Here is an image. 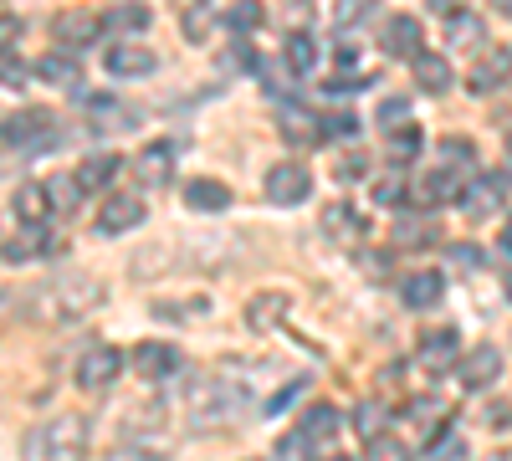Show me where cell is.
Listing matches in <instances>:
<instances>
[{"instance_id": "cell-1", "label": "cell", "mask_w": 512, "mask_h": 461, "mask_svg": "<svg viewBox=\"0 0 512 461\" xmlns=\"http://www.w3.org/2000/svg\"><path fill=\"white\" fill-rule=\"evenodd\" d=\"M338 431H344V415H338L333 405H313L297 415V426L277 441V456H292V461H303V456H328Z\"/></svg>"}, {"instance_id": "cell-10", "label": "cell", "mask_w": 512, "mask_h": 461, "mask_svg": "<svg viewBox=\"0 0 512 461\" xmlns=\"http://www.w3.org/2000/svg\"><path fill=\"white\" fill-rule=\"evenodd\" d=\"M441 298H446V272H436V267L410 272V277L400 282V303H405L410 313H431Z\"/></svg>"}, {"instance_id": "cell-33", "label": "cell", "mask_w": 512, "mask_h": 461, "mask_svg": "<svg viewBox=\"0 0 512 461\" xmlns=\"http://www.w3.org/2000/svg\"><path fill=\"white\" fill-rule=\"evenodd\" d=\"M369 195H374V205H384V211L410 205V170H400V164H395V175H390V180H374Z\"/></svg>"}, {"instance_id": "cell-38", "label": "cell", "mask_w": 512, "mask_h": 461, "mask_svg": "<svg viewBox=\"0 0 512 461\" xmlns=\"http://www.w3.org/2000/svg\"><path fill=\"white\" fill-rule=\"evenodd\" d=\"M354 431H359V436H364V441H369V436H379V431H384V410H379V405H374V400H364V405H359V410H354Z\"/></svg>"}, {"instance_id": "cell-15", "label": "cell", "mask_w": 512, "mask_h": 461, "mask_svg": "<svg viewBox=\"0 0 512 461\" xmlns=\"http://www.w3.org/2000/svg\"><path fill=\"white\" fill-rule=\"evenodd\" d=\"M134 369L144 374V380H169V374H180V349L164 344V339H144L134 349Z\"/></svg>"}, {"instance_id": "cell-52", "label": "cell", "mask_w": 512, "mask_h": 461, "mask_svg": "<svg viewBox=\"0 0 512 461\" xmlns=\"http://www.w3.org/2000/svg\"><path fill=\"white\" fill-rule=\"evenodd\" d=\"M502 6H507V16H512V0H502Z\"/></svg>"}, {"instance_id": "cell-41", "label": "cell", "mask_w": 512, "mask_h": 461, "mask_svg": "<svg viewBox=\"0 0 512 461\" xmlns=\"http://www.w3.org/2000/svg\"><path fill=\"white\" fill-rule=\"evenodd\" d=\"M221 67H226V72H256V52H251V41H236L231 52H221Z\"/></svg>"}, {"instance_id": "cell-18", "label": "cell", "mask_w": 512, "mask_h": 461, "mask_svg": "<svg viewBox=\"0 0 512 461\" xmlns=\"http://www.w3.org/2000/svg\"><path fill=\"white\" fill-rule=\"evenodd\" d=\"M159 67V57L149 47H134V41H118V47L108 52V77L128 82V77H149Z\"/></svg>"}, {"instance_id": "cell-37", "label": "cell", "mask_w": 512, "mask_h": 461, "mask_svg": "<svg viewBox=\"0 0 512 461\" xmlns=\"http://www.w3.org/2000/svg\"><path fill=\"white\" fill-rule=\"evenodd\" d=\"M425 456H466V441H461L451 426H441L431 441H425Z\"/></svg>"}, {"instance_id": "cell-6", "label": "cell", "mask_w": 512, "mask_h": 461, "mask_svg": "<svg viewBox=\"0 0 512 461\" xmlns=\"http://www.w3.org/2000/svg\"><path fill=\"white\" fill-rule=\"evenodd\" d=\"M123 374V354L113 349V344H88L77 354V390H88V395H98V390H108L113 380Z\"/></svg>"}, {"instance_id": "cell-25", "label": "cell", "mask_w": 512, "mask_h": 461, "mask_svg": "<svg viewBox=\"0 0 512 461\" xmlns=\"http://www.w3.org/2000/svg\"><path fill=\"white\" fill-rule=\"evenodd\" d=\"M282 67L297 72V77L318 67V41H313V31H303V26L287 31V41H282Z\"/></svg>"}, {"instance_id": "cell-53", "label": "cell", "mask_w": 512, "mask_h": 461, "mask_svg": "<svg viewBox=\"0 0 512 461\" xmlns=\"http://www.w3.org/2000/svg\"><path fill=\"white\" fill-rule=\"evenodd\" d=\"M507 298H512V277H507Z\"/></svg>"}, {"instance_id": "cell-3", "label": "cell", "mask_w": 512, "mask_h": 461, "mask_svg": "<svg viewBox=\"0 0 512 461\" xmlns=\"http://www.w3.org/2000/svg\"><path fill=\"white\" fill-rule=\"evenodd\" d=\"M82 446H88V421L82 415H52L47 426L26 431V441H21L26 456H52V461L82 456Z\"/></svg>"}, {"instance_id": "cell-51", "label": "cell", "mask_w": 512, "mask_h": 461, "mask_svg": "<svg viewBox=\"0 0 512 461\" xmlns=\"http://www.w3.org/2000/svg\"><path fill=\"white\" fill-rule=\"evenodd\" d=\"M502 251H507V257H512V216L502 221Z\"/></svg>"}, {"instance_id": "cell-9", "label": "cell", "mask_w": 512, "mask_h": 461, "mask_svg": "<svg viewBox=\"0 0 512 461\" xmlns=\"http://www.w3.org/2000/svg\"><path fill=\"white\" fill-rule=\"evenodd\" d=\"M313 195V175L303 170V164H272L267 170V200L272 205H303Z\"/></svg>"}, {"instance_id": "cell-36", "label": "cell", "mask_w": 512, "mask_h": 461, "mask_svg": "<svg viewBox=\"0 0 512 461\" xmlns=\"http://www.w3.org/2000/svg\"><path fill=\"white\" fill-rule=\"evenodd\" d=\"M262 21H267V11L256 6V0H236V6L226 11V26H231L236 36H251L256 26H262Z\"/></svg>"}, {"instance_id": "cell-26", "label": "cell", "mask_w": 512, "mask_h": 461, "mask_svg": "<svg viewBox=\"0 0 512 461\" xmlns=\"http://www.w3.org/2000/svg\"><path fill=\"white\" fill-rule=\"evenodd\" d=\"M134 170H139V180H144V185H164V180H169V170H175V144H164V139H159V144H149V149L134 159Z\"/></svg>"}, {"instance_id": "cell-49", "label": "cell", "mask_w": 512, "mask_h": 461, "mask_svg": "<svg viewBox=\"0 0 512 461\" xmlns=\"http://www.w3.org/2000/svg\"><path fill=\"white\" fill-rule=\"evenodd\" d=\"M16 31H21V21H16V16H0V47H11Z\"/></svg>"}, {"instance_id": "cell-19", "label": "cell", "mask_w": 512, "mask_h": 461, "mask_svg": "<svg viewBox=\"0 0 512 461\" xmlns=\"http://www.w3.org/2000/svg\"><path fill=\"white\" fill-rule=\"evenodd\" d=\"M36 77L41 82H52V88H67V93H77V88H88V82H82V62L62 47V52H47L36 62Z\"/></svg>"}, {"instance_id": "cell-8", "label": "cell", "mask_w": 512, "mask_h": 461, "mask_svg": "<svg viewBox=\"0 0 512 461\" xmlns=\"http://www.w3.org/2000/svg\"><path fill=\"white\" fill-rule=\"evenodd\" d=\"M108 31V21L103 16H93V11H62L57 21H52V36H57V47H67V52H82V47H93V41Z\"/></svg>"}, {"instance_id": "cell-31", "label": "cell", "mask_w": 512, "mask_h": 461, "mask_svg": "<svg viewBox=\"0 0 512 461\" xmlns=\"http://www.w3.org/2000/svg\"><path fill=\"white\" fill-rule=\"evenodd\" d=\"M47 231L41 226H26V236H11V241H0V257L6 262H31V257H47Z\"/></svg>"}, {"instance_id": "cell-12", "label": "cell", "mask_w": 512, "mask_h": 461, "mask_svg": "<svg viewBox=\"0 0 512 461\" xmlns=\"http://www.w3.org/2000/svg\"><path fill=\"white\" fill-rule=\"evenodd\" d=\"M415 359L425 369H451L461 359V333L456 328H425L420 344H415Z\"/></svg>"}, {"instance_id": "cell-7", "label": "cell", "mask_w": 512, "mask_h": 461, "mask_svg": "<svg viewBox=\"0 0 512 461\" xmlns=\"http://www.w3.org/2000/svg\"><path fill=\"white\" fill-rule=\"evenodd\" d=\"M497 374H502V354L492 344H477L456 359V385L461 390H487V385H497Z\"/></svg>"}, {"instance_id": "cell-46", "label": "cell", "mask_w": 512, "mask_h": 461, "mask_svg": "<svg viewBox=\"0 0 512 461\" xmlns=\"http://www.w3.org/2000/svg\"><path fill=\"white\" fill-rule=\"evenodd\" d=\"M395 241L405 246V241H431V226H410V221H400L395 226Z\"/></svg>"}, {"instance_id": "cell-45", "label": "cell", "mask_w": 512, "mask_h": 461, "mask_svg": "<svg viewBox=\"0 0 512 461\" xmlns=\"http://www.w3.org/2000/svg\"><path fill=\"white\" fill-rule=\"evenodd\" d=\"M185 36H190V41H205V36H210V16L190 11V16H185Z\"/></svg>"}, {"instance_id": "cell-21", "label": "cell", "mask_w": 512, "mask_h": 461, "mask_svg": "<svg viewBox=\"0 0 512 461\" xmlns=\"http://www.w3.org/2000/svg\"><path fill=\"white\" fill-rule=\"evenodd\" d=\"M410 72H415V82H420V93H446L451 88V57H441V52H415L410 57Z\"/></svg>"}, {"instance_id": "cell-28", "label": "cell", "mask_w": 512, "mask_h": 461, "mask_svg": "<svg viewBox=\"0 0 512 461\" xmlns=\"http://www.w3.org/2000/svg\"><path fill=\"white\" fill-rule=\"evenodd\" d=\"M415 200H420V205H446V200H461V175L451 170V164H446V170H431V175L420 180Z\"/></svg>"}, {"instance_id": "cell-27", "label": "cell", "mask_w": 512, "mask_h": 461, "mask_svg": "<svg viewBox=\"0 0 512 461\" xmlns=\"http://www.w3.org/2000/svg\"><path fill=\"white\" fill-rule=\"evenodd\" d=\"M103 21H108V31H118V36H139V31H149L154 11L144 6V0H118Z\"/></svg>"}, {"instance_id": "cell-14", "label": "cell", "mask_w": 512, "mask_h": 461, "mask_svg": "<svg viewBox=\"0 0 512 461\" xmlns=\"http://www.w3.org/2000/svg\"><path fill=\"white\" fill-rule=\"evenodd\" d=\"M282 139L297 144V149H313V144L328 139V129H323V118L308 113L303 103H287V108H282Z\"/></svg>"}, {"instance_id": "cell-30", "label": "cell", "mask_w": 512, "mask_h": 461, "mask_svg": "<svg viewBox=\"0 0 512 461\" xmlns=\"http://www.w3.org/2000/svg\"><path fill=\"white\" fill-rule=\"evenodd\" d=\"M118 170H123V159L118 154H93V159H82L77 164V180H82V190H108L113 180H118Z\"/></svg>"}, {"instance_id": "cell-24", "label": "cell", "mask_w": 512, "mask_h": 461, "mask_svg": "<svg viewBox=\"0 0 512 461\" xmlns=\"http://www.w3.org/2000/svg\"><path fill=\"white\" fill-rule=\"evenodd\" d=\"M292 313V298L287 292H256V298L246 303V328H256V333H267L277 318H287Z\"/></svg>"}, {"instance_id": "cell-2", "label": "cell", "mask_w": 512, "mask_h": 461, "mask_svg": "<svg viewBox=\"0 0 512 461\" xmlns=\"http://www.w3.org/2000/svg\"><path fill=\"white\" fill-rule=\"evenodd\" d=\"M98 298H103V287L93 277H62L52 287H36L31 313L47 323H67V318H82L88 308H98Z\"/></svg>"}, {"instance_id": "cell-44", "label": "cell", "mask_w": 512, "mask_h": 461, "mask_svg": "<svg viewBox=\"0 0 512 461\" xmlns=\"http://www.w3.org/2000/svg\"><path fill=\"white\" fill-rule=\"evenodd\" d=\"M441 159H456V164H472V144H466V139H446V144H441Z\"/></svg>"}, {"instance_id": "cell-35", "label": "cell", "mask_w": 512, "mask_h": 461, "mask_svg": "<svg viewBox=\"0 0 512 461\" xmlns=\"http://www.w3.org/2000/svg\"><path fill=\"white\" fill-rule=\"evenodd\" d=\"M369 11H374V0H328V21H333L338 31H354Z\"/></svg>"}, {"instance_id": "cell-13", "label": "cell", "mask_w": 512, "mask_h": 461, "mask_svg": "<svg viewBox=\"0 0 512 461\" xmlns=\"http://www.w3.org/2000/svg\"><path fill=\"white\" fill-rule=\"evenodd\" d=\"M144 200L139 195H108V205L98 211V231L103 236H123V231H134V226H144Z\"/></svg>"}, {"instance_id": "cell-40", "label": "cell", "mask_w": 512, "mask_h": 461, "mask_svg": "<svg viewBox=\"0 0 512 461\" xmlns=\"http://www.w3.org/2000/svg\"><path fill=\"white\" fill-rule=\"evenodd\" d=\"M303 390H308V374H297V380H292V385H282V390H277L262 410H267V415H282L287 405H297V395H303Z\"/></svg>"}, {"instance_id": "cell-50", "label": "cell", "mask_w": 512, "mask_h": 461, "mask_svg": "<svg viewBox=\"0 0 512 461\" xmlns=\"http://www.w3.org/2000/svg\"><path fill=\"white\" fill-rule=\"evenodd\" d=\"M456 251V262L461 267H482V257H477V246H451Z\"/></svg>"}, {"instance_id": "cell-42", "label": "cell", "mask_w": 512, "mask_h": 461, "mask_svg": "<svg viewBox=\"0 0 512 461\" xmlns=\"http://www.w3.org/2000/svg\"><path fill=\"white\" fill-rule=\"evenodd\" d=\"M364 446H369V456H405V441H400V436H390V431L369 436Z\"/></svg>"}, {"instance_id": "cell-54", "label": "cell", "mask_w": 512, "mask_h": 461, "mask_svg": "<svg viewBox=\"0 0 512 461\" xmlns=\"http://www.w3.org/2000/svg\"><path fill=\"white\" fill-rule=\"evenodd\" d=\"M507 149H512V139H507Z\"/></svg>"}, {"instance_id": "cell-5", "label": "cell", "mask_w": 512, "mask_h": 461, "mask_svg": "<svg viewBox=\"0 0 512 461\" xmlns=\"http://www.w3.org/2000/svg\"><path fill=\"white\" fill-rule=\"evenodd\" d=\"M57 118L47 108H21L11 118H0V149H41V144H57Z\"/></svg>"}, {"instance_id": "cell-34", "label": "cell", "mask_w": 512, "mask_h": 461, "mask_svg": "<svg viewBox=\"0 0 512 461\" xmlns=\"http://www.w3.org/2000/svg\"><path fill=\"white\" fill-rule=\"evenodd\" d=\"M47 195H52V211H77L88 190H82L77 175H57V180H47Z\"/></svg>"}, {"instance_id": "cell-17", "label": "cell", "mask_w": 512, "mask_h": 461, "mask_svg": "<svg viewBox=\"0 0 512 461\" xmlns=\"http://www.w3.org/2000/svg\"><path fill=\"white\" fill-rule=\"evenodd\" d=\"M323 231H328L338 246H359V241L369 236V221L354 211L349 200H338V205H328V211H323Z\"/></svg>"}, {"instance_id": "cell-29", "label": "cell", "mask_w": 512, "mask_h": 461, "mask_svg": "<svg viewBox=\"0 0 512 461\" xmlns=\"http://www.w3.org/2000/svg\"><path fill=\"white\" fill-rule=\"evenodd\" d=\"M420 149H425V134H420V123L415 118H405V123H395L390 129V164H415L420 159Z\"/></svg>"}, {"instance_id": "cell-20", "label": "cell", "mask_w": 512, "mask_h": 461, "mask_svg": "<svg viewBox=\"0 0 512 461\" xmlns=\"http://www.w3.org/2000/svg\"><path fill=\"white\" fill-rule=\"evenodd\" d=\"M461 211L472 216V221H482V216L502 211V180H492V175H477L472 185H461Z\"/></svg>"}, {"instance_id": "cell-16", "label": "cell", "mask_w": 512, "mask_h": 461, "mask_svg": "<svg viewBox=\"0 0 512 461\" xmlns=\"http://www.w3.org/2000/svg\"><path fill=\"white\" fill-rule=\"evenodd\" d=\"M379 47L390 52V57H405L410 62L425 47V31H420L415 16H390V21H384V31H379Z\"/></svg>"}, {"instance_id": "cell-39", "label": "cell", "mask_w": 512, "mask_h": 461, "mask_svg": "<svg viewBox=\"0 0 512 461\" xmlns=\"http://www.w3.org/2000/svg\"><path fill=\"white\" fill-rule=\"evenodd\" d=\"M405 118H410V98H384V103L374 108L379 129H395V123H405Z\"/></svg>"}, {"instance_id": "cell-43", "label": "cell", "mask_w": 512, "mask_h": 461, "mask_svg": "<svg viewBox=\"0 0 512 461\" xmlns=\"http://www.w3.org/2000/svg\"><path fill=\"white\" fill-rule=\"evenodd\" d=\"M323 129H328V139H354L359 134V118L338 113V118H323Z\"/></svg>"}, {"instance_id": "cell-47", "label": "cell", "mask_w": 512, "mask_h": 461, "mask_svg": "<svg viewBox=\"0 0 512 461\" xmlns=\"http://www.w3.org/2000/svg\"><path fill=\"white\" fill-rule=\"evenodd\" d=\"M338 180H364V154H349L338 164Z\"/></svg>"}, {"instance_id": "cell-48", "label": "cell", "mask_w": 512, "mask_h": 461, "mask_svg": "<svg viewBox=\"0 0 512 461\" xmlns=\"http://www.w3.org/2000/svg\"><path fill=\"white\" fill-rule=\"evenodd\" d=\"M436 16H456V11H466V0H425Z\"/></svg>"}, {"instance_id": "cell-22", "label": "cell", "mask_w": 512, "mask_h": 461, "mask_svg": "<svg viewBox=\"0 0 512 461\" xmlns=\"http://www.w3.org/2000/svg\"><path fill=\"white\" fill-rule=\"evenodd\" d=\"M11 211L21 216V226H41V221L52 216V195H47V185H36V180L16 185V195H11Z\"/></svg>"}, {"instance_id": "cell-23", "label": "cell", "mask_w": 512, "mask_h": 461, "mask_svg": "<svg viewBox=\"0 0 512 461\" xmlns=\"http://www.w3.org/2000/svg\"><path fill=\"white\" fill-rule=\"evenodd\" d=\"M185 205L200 211V216H221V211H231V190L221 180H190L185 185Z\"/></svg>"}, {"instance_id": "cell-11", "label": "cell", "mask_w": 512, "mask_h": 461, "mask_svg": "<svg viewBox=\"0 0 512 461\" xmlns=\"http://www.w3.org/2000/svg\"><path fill=\"white\" fill-rule=\"evenodd\" d=\"M507 82H512V47L482 52L477 67L466 72V88H472V93H497V88H507Z\"/></svg>"}, {"instance_id": "cell-4", "label": "cell", "mask_w": 512, "mask_h": 461, "mask_svg": "<svg viewBox=\"0 0 512 461\" xmlns=\"http://www.w3.org/2000/svg\"><path fill=\"white\" fill-rule=\"evenodd\" d=\"M185 400H190V410L200 415V421H231V415H241V405H246V390L221 380V374H210V380H195L185 390Z\"/></svg>"}, {"instance_id": "cell-32", "label": "cell", "mask_w": 512, "mask_h": 461, "mask_svg": "<svg viewBox=\"0 0 512 461\" xmlns=\"http://www.w3.org/2000/svg\"><path fill=\"white\" fill-rule=\"evenodd\" d=\"M482 36H487V26L472 11L446 16V47H482Z\"/></svg>"}]
</instances>
